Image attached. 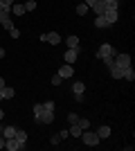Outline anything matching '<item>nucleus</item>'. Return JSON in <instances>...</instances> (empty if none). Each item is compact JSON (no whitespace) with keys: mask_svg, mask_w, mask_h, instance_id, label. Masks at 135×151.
<instances>
[{"mask_svg":"<svg viewBox=\"0 0 135 151\" xmlns=\"http://www.w3.org/2000/svg\"><path fill=\"white\" fill-rule=\"evenodd\" d=\"M81 140H84L86 147H97V145H99V135H97L95 131H90V129L81 131Z\"/></svg>","mask_w":135,"mask_h":151,"instance_id":"obj_1","label":"nucleus"},{"mask_svg":"<svg viewBox=\"0 0 135 151\" xmlns=\"http://www.w3.org/2000/svg\"><path fill=\"white\" fill-rule=\"evenodd\" d=\"M115 65H117V68H122V70L131 68V54H119V52H117V54H115Z\"/></svg>","mask_w":135,"mask_h":151,"instance_id":"obj_2","label":"nucleus"},{"mask_svg":"<svg viewBox=\"0 0 135 151\" xmlns=\"http://www.w3.org/2000/svg\"><path fill=\"white\" fill-rule=\"evenodd\" d=\"M110 54H113V57L117 54V50H115V47H113L110 43H104V45H99V50H97V57H99V59H104V57H110Z\"/></svg>","mask_w":135,"mask_h":151,"instance_id":"obj_3","label":"nucleus"},{"mask_svg":"<svg viewBox=\"0 0 135 151\" xmlns=\"http://www.w3.org/2000/svg\"><path fill=\"white\" fill-rule=\"evenodd\" d=\"M5 149L7 151H20V149H25V145L18 142L16 138H5Z\"/></svg>","mask_w":135,"mask_h":151,"instance_id":"obj_4","label":"nucleus"},{"mask_svg":"<svg viewBox=\"0 0 135 151\" xmlns=\"http://www.w3.org/2000/svg\"><path fill=\"white\" fill-rule=\"evenodd\" d=\"M41 41H45V43H50V45H59L61 43V36H59L56 32H47V34H41Z\"/></svg>","mask_w":135,"mask_h":151,"instance_id":"obj_5","label":"nucleus"},{"mask_svg":"<svg viewBox=\"0 0 135 151\" xmlns=\"http://www.w3.org/2000/svg\"><path fill=\"white\" fill-rule=\"evenodd\" d=\"M104 18L108 20V25H115L117 23V18H119V14H117V9H106V12H104Z\"/></svg>","mask_w":135,"mask_h":151,"instance_id":"obj_6","label":"nucleus"},{"mask_svg":"<svg viewBox=\"0 0 135 151\" xmlns=\"http://www.w3.org/2000/svg\"><path fill=\"white\" fill-rule=\"evenodd\" d=\"M77 54H79V47H74V50H72V47H68V52L63 54V61L72 65V63L77 61Z\"/></svg>","mask_w":135,"mask_h":151,"instance_id":"obj_7","label":"nucleus"},{"mask_svg":"<svg viewBox=\"0 0 135 151\" xmlns=\"http://www.w3.org/2000/svg\"><path fill=\"white\" fill-rule=\"evenodd\" d=\"M52 122H54V111H45L43 108V113L39 117V124H52Z\"/></svg>","mask_w":135,"mask_h":151,"instance_id":"obj_8","label":"nucleus"},{"mask_svg":"<svg viewBox=\"0 0 135 151\" xmlns=\"http://www.w3.org/2000/svg\"><path fill=\"white\" fill-rule=\"evenodd\" d=\"M72 75H74V70H72L70 63H65V65H61V68H59V77H61V79H70Z\"/></svg>","mask_w":135,"mask_h":151,"instance_id":"obj_9","label":"nucleus"},{"mask_svg":"<svg viewBox=\"0 0 135 151\" xmlns=\"http://www.w3.org/2000/svg\"><path fill=\"white\" fill-rule=\"evenodd\" d=\"M92 9H95V14H97V16H104V12L108 9V5H106L104 0H97L95 5H92Z\"/></svg>","mask_w":135,"mask_h":151,"instance_id":"obj_10","label":"nucleus"},{"mask_svg":"<svg viewBox=\"0 0 135 151\" xmlns=\"http://www.w3.org/2000/svg\"><path fill=\"white\" fill-rule=\"evenodd\" d=\"M23 14H25L23 2H14V5H11V16H23Z\"/></svg>","mask_w":135,"mask_h":151,"instance_id":"obj_11","label":"nucleus"},{"mask_svg":"<svg viewBox=\"0 0 135 151\" xmlns=\"http://www.w3.org/2000/svg\"><path fill=\"white\" fill-rule=\"evenodd\" d=\"M0 135H2V138H14V135H16V126H2Z\"/></svg>","mask_w":135,"mask_h":151,"instance_id":"obj_12","label":"nucleus"},{"mask_svg":"<svg viewBox=\"0 0 135 151\" xmlns=\"http://www.w3.org/2000/svg\"><path fill=\"white\" fill-rule=\"evenodd\" d=\"M97 135H99V140H104V138H108L110 135V126H97Z\"/></svg>","mask_w":135,"mask_h":151,"instance_id":"obj_13","label":"nucleus"},{"mask_svg":"<svg viewBox=\"0 0 135 151\" xmlns=\"http://www.w3.org/2000/svg\"><path fill=\"white\" fill-rule=\"evenodd\" d=\"M72 90H74V95H84L86 83L84 81H74V83H72Z\"/></svg>","mask_w":135,"mask_h":151,"instance_id":"obj_14","label":"nucleus"},{"mask_svg":"<svg viewBox=\"0 0 135 151\" xmlns=\"http://www.w3.org/2000/svg\"><path fill=\"white\" fill-rule=\"evenodd\" d=\"M68 133H70L72 138H81V126H79V124H72L70 129H68Z\"/></svg>","mask_w":135,"mask_h":151,"instance_id":"obj_15","label":"nucleus"},{"mask_svg":"<svg viewBox=\"0 0 135 151\" xmlns=\"http://www.w3.org/2000/svg\"><path fill=\"white\" fill-rule=\"evenodd\" d=\"M95 27L97 29H104V27H108V20L104 18V16H97L95 18Z\"/></svg>","mask_w":135,"mask_h":151,"instance_id":"obj_16","label":"nucleus"},{"mask_svg":"<svg viewBox=\"0 0 135 151\" xmlns=\"http://www.w3.org/2000/svg\"><path fill=\"white\" fill-rule=\"evenodd\" d=\"M65 45H68V47H72V50H74V47H79V36H68V38H65Z\"/></svg>","mask_w":135,"mask_h":151,"instance_id":"obj_17","label":"nucleus"},{"mask_svg":"<svg viewBox=\"0 0 135 151\" xmlns=\"http://www.w3.org/2000/svg\"><path fill=\"white\" fill-rule=\"evenodd\" d=\"M108 70H110V75H113V79H122L124 77V70L117 68V65H113V68H108Z\"/></svg>","mask_w":135,"mask_h":151,"instance_id":"obj_18","label":"nucleus"},{"mask_svg":"<svg viewBox=\"0 0 135 151\" xmlns=\"http://www.w3.org/2000/svg\"><path fill=\"white\" fill-rule=\"evenodd\" d=\"M122 79H126V81H133V79H135V70H133V65L124 70V77H122Z\"/></svg>","mask_w":135,"mask_h":151,"instance_id":"obj_19","label":"nucleus"},{"mask_svg":"<svg viewBox=\"0 0 135 151\" xmlns=\"http://www.w3.org/2000/svg\"><path fill=\"white\" fill-rule=\"evenodd\" d=\"M14 138L18 140V142H23V145H25V142H27V133L23 131V129H16V135H14Z\"/></svg>","mask_w":135,"mask_h":151,"instance_id":"obj_20","label":"nucleus"},{"mask_svg":"<svg viewBox=\"0 0 135 151\" xmlns=\"http://www.w3.org/2000/svg\"><path fill=\"white\" fill-rule=\"evenodd\" d=\"M14 95H16V90H14V88H9V86L2 88V99H11Z\"/></svg>","mask_w":135,"mask_h":151,"instance_id":"obj_21","label":"nucleus"},{"mask_svg":"<svg viewBox=\"0 0 135 151\" xmlns=\"http://www.w3.org/2000/svg\"><path fill=\"white\" fill-rule=\"evenodd\" d=\"M88 9H90V7L86 5V2H79V5H77V14H79V16H84V14H88Z\"/></svg>","mask_w":135,"mask_h":151,"instance_id":"obj_22","label":"nucleus"},{"mask_svg":"<svg viewBox=\"0 0 135 151\" xmlns=\"http://www.w3.org/2000/svg\"><path fill=\"white\" fill-rule=\"evenodd\" d=\"M77 124L81 126V131H86V129H90V120H86V117H79Z\"/></svg>","mask_w":135,"mask_h":151,"instance_id":"obj_23","label":"nucleus"},{"mask_svg":"<svg viewBox=\"0 0 135 151\" xmlns=\"http://www.w3.org/2000/svg\"><path fill=\"white\" fill-rule=\"evenodd\" d=\"M41 113H43V104H36V106H34V120H36V122H39Z\"/></svg>","mask_w":135,"mask_h":151,"instance_id":"obj_24","label":"nucleus"},{"mask_svg":"<svg viewBox=\"0 0 135 151\" xmlns=\"http://www.w3.org/2000/svg\"><path fill=\"white\" fill-rule=\"evenodd\" d=\"M23 7H25V12H34V9H36V0H27Z\"/></svg>","mask_w":135,"mask_h":151,"instance_id":"obj_25","label":"nucleus"},{"mask_svg":"<svg viewBox=\"0 0 135 151\" xmlns=\"http://www.w3.org/2000/svg\"><path fill=\"white\" fill-rule=\"evenodd\" d=\"M101 61L106 63V68H113V65H115V57H113V54H110V57H104Z\"/></svg>","mask_w":135,"mask_h":151,"instance_id":"obj_26","label":"nucleus"},{"mask_svg":"<svg viewBox=\"0 0 135 151\" xmlns=\"http://www.w3.org/2000/svg\"><path fill=\"white\" fill-rule=\"evenodd\" d=\"M7 32H9V36H11V38H18V36H20V29H18L16 25H14L11 29H7Z\"/></svg>","mask_w":135,"mask_h":151,"instance_id":"obj_27","label":"nucleus"},{"mask_svg":"<svg viewBox=\"0 0 135 151\" xmlns=\"http://www.w3.org/2000/svg\"><path fill=\"white\" fill-rule=\"evenodd\" d=\"M104 2H106L110 9H117V7H119V0H104Z\"/></svg>","mask_w":135,"mask_h":151,"instance_id":"obj_28","label":"nucleus"},{"mask_svg":"<svg viewBox=\"0 0 135 151\" xmlns=\"http://www.w3.org/2000/svg\"><path fill=\"white\" fill-rule=\"evenodd\" d=\"M43 108H45V111H54V101H52V99H47V101L43 104Z\"/></svg>","mask_w":135,"mask_h":151,"instance_id":"obj_29","label":"nucleus"},{"mask_svg":"<svg viewBox=\"0 0 135 151\" xmlns=\"http://www.w3.org/2000/svg\"><path fill=\"white\" fill-rule=\"evenodd\" d=\"M77 113H68V122H70V124H77Z\"/></svg>","mask_w":135,"mask_h":151,"instance_id":"obj_30","label":"nucleus"},{"mask_svg":"<svg viewBox=\"0 0 135 151\" xmlns=\"http://www.w3.org/2000/svg\"><path fill=\"white\" fill-rule=\"evenodd\" d=\"M61 81H63V79H61L59 75H54V77H52V83H54V86H61Z\"/></svg>","mask_w":135,"mask_h":151,"instance_id":"obj_31","label":"nucleus"},{"mask_svg":"<svg viewBox=\"0 0 135 151\" xmlns=\"http://www.w3.org/2000/svg\"><path fill=\"white\" fill-rule=\"evenodd\" d=\"M50 142H52V145H59V142H63V140H61V135H52Z\"/></svg>","mask_w":135,"mask_h":151,"instance_id":"obj_32","label":"nucleus"},{"mask_svg":"<svg viewBox=\"0 0 135 151\" xmlns=\"http://www.w3.org/2000/svg\"><path fill=\"white\" fill-rule=\"evenodd\" d=\"M0 2H2V5H5V7H11L14 2H16V0H0Z\"/></svg>","mask_w":135,"mask_h":151,"instance_id":"obj_33","label":"nucleus"},{"mask_svg":"<svg viewBox=\"0 0 135 151\" xmlns=\"http://www.w3.org/2000/svg\"><path fill=\"white\" fill-rule=\"evenodd\" d=\"M59 135H61V140H65V138H68V135H70V133H68V131H65V129H63V131H59Z\"/></svg>","mask_w":135,"mask_h":151,"instance_id":"obj_34","label":"nucleus"},{"mask_svg":"<svg viewBox=\"0 0 135 151\" xmlns=\"http://www.w3.org/2000/svg\"><path fill=\"white\" fill-rule=\"evenodd\" d=\"M84 2H86V5H88V7H90V9H92V5H95L97 0H84Z\"/></svg>","mask_w":135,"mask_h":151,"instance_id":"obj_35","label":"nucleus"},{"mask_svg":"<svg viewBox=\"0 0 135 151\" xmlns=\"http://www.w3.org/2000/svg\"><path fill=\"white\" fill-rule=\"evenodd\" d=\"M0 149H5V138L0 135Z\"/></svg>","mask_w":135,"mask_h":151,"instance_id":"obj_36","label":"nucleus"},{"mask_svg":"<svg viewBox=\"0 0 135 151\" xmlns=\"http://www.w3.org/2000/svg\"><path fill=\"white\" fill-rule=\"evenodd\" d=\"M5 54H7V52H5V47H0V59H5Z\"/></svg>","mask_w":135,"mask_h":151,"instance_id":"obj_37","label":"nucleus"},{"mask_svg":"<svg viewBox=\"0 0 135 151\" xmlns=\"http://www.w3.org/2000/svg\"><path fill=\"white\" fill-rule=\"evenodd\" d=\"M0 88H5V79L2 77H0Z\"/></svg>","mask_w":135,"mask_h":151,"instance_id":"obj_38","label":"nucleus"},{"mask_svg":"<svg viewBox=\"0 0 135 151\" xmlns=\"http://www.w3.org/2000/svg\"><path fill=\"white\" fill-rule=\"evenodd\" d=\"M2 117H5V111H2V108H0V122H2Z\"/></svg>","mask_w":135,"mask_h":151,"instance_id":"obj_39","label":"nucleus"},{"mask_svg":"<svg viewBox=\"0 0 135 151\" xmlns=\"http://www.w3.org/2000/svg\"><path fill=\"white\" fill-rule=\"evenodd\" d=\"M2 9H5V5H2V2H0V12H2Z\"/></svg>","mask_w":135,"mask_h":151,"instance_id":"obj_40","label":"nucleus"},{"mask_svg":"<svg viewBox=\"0 0 135 151\" xmlns=\"http://www.w3.org/2000/svg\"><path fill=\"white\" fill-rule=\"evenodd\" d=\"M0 131H2V124H0Z\"/></svg>","mask_w":135,"mask_h":151,"instance_id":"obj_41","label":"nucleus"}]
</instances>
